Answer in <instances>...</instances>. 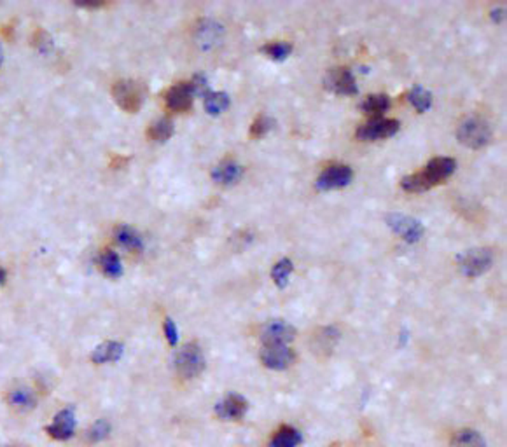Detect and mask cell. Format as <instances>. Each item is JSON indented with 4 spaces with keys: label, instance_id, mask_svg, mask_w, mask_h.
Here are the masks:
<instances>
[{
    "label": "cell",
    "instance_id": "17",
    "mask_svg": "<svg viewBox=\"0 0 507 447\" xmlns=\"http://www.w3.org/2000/svg\"><path fill=\"white\" fill-rule=\"evenodd\" d=\"M243 177V168L234 159H224L215 164L212 170V179L215 183L223 187H231L238 183Z\"/></svg>",
    "mask_w": 507,
    "mask_h": 447
},
{
    "label": "cell",
    "instance_id": "7",
    "mask_svg": "<svg viewBox=\"0 0 507 447\" xmlns=\"http://www.w3.org/2000/svg\"><path fill=\"white\" fill-rule=\"evenodd\" d=\"M401 128V123L397 119H383V117H376V119H369L367 123L360 125L355 131L359 140L375 142L383 140V138H391Z\"/></svg>",
    "mask_w": 507,
    "mask_h": 447
},
{
    "label": "cell",
    "instance_id": "30",
    "mask_svg": "<svg viewBox=\"0 0 507 447\" xmlns=\"http://www.w3.org/2000/svg\"><path fill=\"white\" fill-rule=\"evenodd\" d=\"M273 126H275L273 117L258 116V117H256V121L250 125L249 133H250V136H252V138H262L266 133H269L271 129H273Z\"/></svg>",
    "mask_w": 507,
    "mask_h": 447
},
{
    "label": "cell",
    "instance_id": "9",
    "mask_svg": "<svg viewBox=\"0 0 507 447\" xmlns=\"http://www.w3.org/2000/svg\"><path fill=\"white\" fill-rule=\"evenodd\" d=\"M259 339L264 346L269 344H289L296 339V329L284 320H271L264 323L259 331Z\"/></svg>",
    "mask_w": 507,
    "mask_h": 447
},
{
    "label": "cell",
    "instance_id": "37",
    "mask_svg": "<svg viewBox=\"0 0 507 447\" xmlns=\"http://www.w3.org/2000/svg\"><path fill=\"white\" fill-rule=\"evenodd\" d=\"M0 63H2V47H0Z\"/></svg>",
    "mask_w": 507,
    "mask_h": 447
},
{
    "label": "cell",
    "instance_id": "20",
    "mask_svg": "<svg viewBox=\"0 0 507 447\" xmlns=\"http://www.w3.org/2000/svg\"><path fill=\"white\" fill-rule=\"evenodd\" d=\"M116 242L123 246V248L129 250L133 253H140L144 250V238L138 234L137 229H133L129 226H119L114 233Z\"/></svg>",
    "mask_w": 507,
    "mask_h": 447
},
{
    "label": "cell",
    "instance_id": "12",
    "mask_svg": "<svg viewBox=\"0 0 507 447\" xmlns=\"http://www.w3.org/2000/svg\"><path fill=\"white\" fill-rule=\"evenodd\" d=\"M249 412V402L238 393H227L223 400L215 404V414L224 421H242Z\"/></svg>",
    "mask_w": 507,
    "mask_h": 447
},
{
    "label": "cell",
    "instance_id": "11",
    "mask_svg": "<svg viewBox=\"0 0 507 447\" xmlns=\"http://www.w3.org/2000/svg\"><path fill=\"white\" fill-rule=\"evenodd\" d=\"M294 360L296 353L287 344H269L261 350V362L266 369L285 370L293 366Z\"/></svg>",
    "mask_w": 507,
    "mask_h": 447
},
{
    "label": "cell",
    "instance_id": "6",
    "mask_svg": "<svg viewBox=\"0 0 507 447\" xmlns=\"http://www.w3.org/2000/svg\"><path fill=\"white\" fill-rule=\"evenodd\" d=\"M386 226L408 243H418L423 238V233H425V227L420 220L404 214L386 215Z\"/></svg>",
    "mask_w": 507,
    "mask_h": 447
},
{
    "label": "cell",
    "instance_id": "1",
    "mask_svg": "<svg viewBox=\"0 0 507 447\" xmlns=\"http://www.w3.org/2000/svg\"><path fill=\"white\" fill-rule=\"evenodd\" d=\"M455 170L456 161L453 157H434L423 171L404 177L401 180V187L408 192H425L449 179Z\"/></svg>",
    "mask_w": 507,
    "mask_h": 447
},
{
    "label": "cell",
    "instance_id": "27",
    "mask_svg": "<svg viewBox=\"0 0 507 447\" xmlns=\"http://www.w3.org/2000/svg\"><path fill=\"white\" fill-rule=\"evenodd\" d=\"M293 49V44L287 42V40H273V42L264 44L261 47V53L268 58L275 60V62H284L285 58H289Z\"/></svg>",
    "mask_w": 507,
    "mask_h": 447
},
{
    "label": "cell",
    "instance_id": "32",
    "mask_svg": "<svg viewBox=\"0 0 507 447\" xmlns=\"http://www.w3.org/2000/svg\"><path fill=\"white\" fill-rule=\"evenodd\" d=\"M32 40H34V46H36L40 53H49V51L53 49V39H51L49 34H47L46 30H42V28H39V30L34 34V39Z\"/></svg>",
    "mask_w": 507,
    "mask_h": 447
},
{
    "label": "cell",
    "instance_id": "13",
    "mask_svg": "<svg viewBox=\"0 0 507 447\" xmlns=\"http://www.w3.org/2000/svg\"><path fill=\"white\" fill-rule=\"evenodd\" d=\"M340 329H336L332 325H325V327H319L312 335V351L317 355L319 358H327L331 357L334 348L338 346V342H340Z\"/></svg>",
    "mask_w": 507,
    "mask_h": 447
},
{
    "label": "cell",
    "instance_id": "33",
    "mask_svg": "<svg viewBox=\"0 0 507 447\" xmlns=\"http://www.w3.org/2000/svg\"><path fill=\"white\" fill-rule=\"evenodd\" d=\"M163 331L168 344H170V346H177V342H179V331H177V325L172 318H164Z\"/></svg>",
    "mask_w": 507,
    "mask_h": 447
},
{
    "label": "cell",
    "instance_id": "16",
    "mask_svg": "<svg viewBox=\"0 0 507 447\" xmlns=\"http://www.w3.org/2000/svg\"><path fill=\"white\" fill-rule=\"evenodd\" d=\"M49 437L56 440H69L75 432V416L72 409H63L53 418V423L46 426Z\"/></svg>",
    "mask_w": 507,
    "mask_h": 447
},
{
    "label": "cell",
    "instance_id": "29",
    "mask_svg": "<svg viewBox=\"0 0 507 447\" xmlns=\"http://www.w3.org/2000/svg\"><path fill=\"white\" fill-rule=\"evenodd\" d=\"M293 271H294V264L290 259H287V257H284V259L275 262L273 269H271V278H273L275 285H277L278 288L287 287V285H289V278H290V274H293Z\"/></svg>",
    "mask_w": 507,
    "mask_h": 447
},
{
    "label": "cell",
    "instance_id": "8",
    "mask_svg": "<svg viewBox=\"0 0 507 447\" xmlns=\"http://www.w3.org/2000/svg\"><path fill=\"white\" fill-rule=\"evenodd\" d=\"M354 179V170L347 164H332L325 168L317 179V189L320 191H336V189H343L350 186Z\"/></svg>",
    "mask_w": 507,
    "mask_h": 447
},
{
    "label": "cell",
    "instance_id": "18",
    "mask_svg": "<svg viewBox=\"0 0 507 447\" xmlns=\"http://www.w3.org/2000/svg\"><path fill=\"white\" fill-rule=\"evenodd\" d=\"M5 400H8V404L11 405V407H14L16 411L21 412L32 411V409L37 405L36 393L32 392L30 388H27V386H16V388H12L11 392L8 393Z\"/></svg>",
    "mask_w": 507,
    "mask_h": 447
},
{
    "label": "cell",
    "instance_id": "22",
    "mask_svg": "<svg viewBox=\"0 0 507 447\" xmlns=\"http://www.w3.org/2000/svg\"><path fill=\"white\" fill-rule=\"evenodd\" d=\"M301 442H303V435L297 428L290 424H282L269 439L268 447H297Z\"/></svg>",
    "mask_w": 507,
    "mask_h": 447
},
{
    "label": "cell",
    "instance_id": "15",
    "mask_svg": "<svg viewBox=\"0 0 507 447\" xmlns=\"http://www.w3.org/2000/svg\"><path fill=\"white\" fill-rule=\"evenodd\" d=\"M195 93L189 82H179L172 86L166 93V107L172 112H186L193 107Z\"/></svg>",
    "mask_w": 507,
    "mask_h": 447
},
{
    "label": "cell",
    "instance_id": "5",
    "mask_svg": "<svg viewBox=\"0 0 507 447\" xmlns=\"http://www.w3.org/2000/svg\"><path fill=\"white\" fill-rule=\"evenodd\" d=\"M112 97L116 103L121 107L125 112L135 114L144 103L145 88L142 82L132 81V79H121L114 82Z\"/></svg>",
    "mask_w": 507,
    "mask_h": 447
},
{
    "label": "cell",
    "instance_id": "10",
    "mask_svg": "<svg viewBox=\"0 0 507 447\" xmlns=\"http://www.w3.org/2000/svg\"><path fill=\"white\" fill-rule=\"evenodd\" d=\"M325 88L332 93L345 94V97L359 93V86L355 81L354 72L347 66H338V68L329 71V74L325 75Z\"/></svg>",
    "mask_w": 507,
    "mask_h": 447
},
{
    "label": "cell",
    "instance_id": "25",
    "mask_svg": "<svg viewBox=\"0 0 507 447\" xmlns=\"http://www.w3.org/2000/svg\"><path fill=\"white\" fill-rule=\"evenodd\" d=\"M203 101H205V110L210 116H221L224 110H227V107L231 103L227 93H223V91H208L203 97Z\"/></svg>",
    "mask_w": 507,
    "mask_h": 447
},
{
    "label": "cell",
    "instance_id": "26",
    "mask_svg": "<svg viewBox=\"0 0 507 447\" xmlns=\"http://www.w3.org/2000/svg\"><path fill=\"white\" fill-rule=\"evenodd\" d=\"M452 447H486V440L476 430L464 428L452 439Z\"/></svg>",
    "mask_w": 507,
    "mask_h": 447
},
{
    "label": "cell",
    "instance_id": "34",
    "mask_svg": "<svg viewBox=\"0 0 507 447\" xmlns=\"http://www.w3.org/2000/svg\"><path fill=\"white\" fill-rule=\"evenodd\" d=\"M189 84H191L193 93H195V94H201V97H205V94L210 91V86H208L207 77H205L203 74L195 75V77H193V81L189 82Z\"/></svg>",
    "mask_w": 507,
    "mask_h": 447
},
{
    "label": "cell",
    "instance_id": "3",
    "mask_svg": "<svg viewBox=\"0 0 507 447\" xmlns=\"http://www.w3.org/2000/svg\"><path fill=\"white\" fill-rule=\"evenodd\" d=\"M456 138L469 149H481L492 140V128L483 117L471 116L460 123L456 129Z\"/></svg>",
    "mask_w": 507,
    "mask_h": 447
},
{
    "label": "cell",
    "instance_id": "2",
    "mask_svg": "<svg viewBox=\"0 0 507 447\" xmlns=\"http://www.w3.org/2000/svg\"><path fill=\"white\" fill-rule=\"evenodd\" d=\"M205 355L198 342H186L175 355V369L182 379H195L205 370Z\"/></svg>",
    "mask_w": 507,
    "mask_h": 447
},
{
    "label": "cell",
    "instance_id": "31",
    "mask_svg": "<svg viewBox=\"0 0 507 447\" xmlns=\"http://www.w3.org/2000/svg\"><path fill=\"white\" fill-rule=\"evenodd\" d=\"M109 433H110L109 421H107V420H98L97 423H95L93 426H91L90 430H88L86 439H88V442L97 444V442H101V440H106L107 437H109Z\"/></svg>",
    "mask_w": 507,
    "mask_h": 447
},
{
    "label": "cell",
    "instance_id": "24",
    "mask_svg": "<svg viewBox=\"0 0 507 447\" xmlns=\"http://www.w3.org/2000/svg\"><path fill=\"white\" fill-rule=\"evenodd\" d=\"M173 131H175V126H173L172 119L161 117V119L154 121L147 128V138L152 142H160V144H163V142L172 138Z\"/></svg>",
    "mask_w": 507,
    "mask_h": 447
},
{
    "label": "cell",
    "instance_id": "4",
    "mask_svg": "<svg viewBox=\"0 0 507 447\" xmlns=\"http://www.w3.org/2000/svg\"><path fill=\"white\" fill-rule=\"evenodd\" d=\"M456 264H458V271L464 274L465 278H478L490 271L493 266V253L490 248H471L456 255Z\"/></svg>",
    "mask_w": 507,
    "mask_h": 447
},
{
    "label": "cell",
    "instance_id": "14",
    "mask_svg": "<svg viewBox=\"0 0 507 447\" xmlns=\"http://www.w3.org/2000/svg\"><path fill=\"white\" fill-rule=\"evenodd\" d=\"M224 27L214 20H201L195 30V40L203 51H212L223 42Z\"/></svg>",
    "mask_w": 507,
    "mask_h": 447
},
{
    "label": "cell",
    "instance_id": "23",
    "mask_svg": "<svg viewBox=\"0 0 507 447\" xmlns=\"http://www.w3.org/2000/svg\"><path fill=\"white\" fill-rule=\"evenodd\" d=\"M100 268L101 272H103L106 277L112 278V280L121 278L123 272H125L121 259H119V255H117L116 252H112V250H103V252H101Z\"/></svg>",
    "mask_w": 507,
    "mask_h": 447
},
{
    "label": "cell",
    "instance_id": "35",
    "mask_svg": "<svg viewBox=\"0 0 507 447\" xmlns=\"http://www.w3.org/2000/svg\"><path fill=\"white\" fill-rule=\"evenodd\" d=\"M490 18H492L493 21H497V23H500V21H502L504 18H506V9H504V8H495L492 12H490Z\"/></svg>",
    "mask_w": 507,
    "mask_h": 447
},
{
    "label": "cell",
    "instance_id": "36",
    "mask_svg": "<svg viewBox=\"0 0 507 447\" xmlns=\"http://www.w3.org/2000/svg\"><path fill=\"white\" fill-rule=\"evenodd\" d=\"M5 278H8V274H5L4 269L0 268V285H4L5 283Z\"/></svg>",
    "mask_w": 507,
    "mask_h": 447
},
{
    "label": "cell",
    "instance_id": "19",
    "mask_svg": "<svg viewBox=\"0 0 507 447\" xmlns=\"http://www.w3.org/2000/svg\"><path fill=\"white\" fill-rule=\"evenodd\" d=\"M359 109L362 110L366 116H369L371 119H376V117H382L386 110L391 109V98L385 93L367 94V97L360 101Z\"/></svg>",
    "mask_w": 507,
    "mask_h": 447
},
{
    "label": "cell",
    "instance_id": "28",
    "mask_svg": "<svg viewBox=\"0 0 507 447\" xmlns=\"http://www.w3.org/2000/svg\"><path fill=\"white\" fill-rule=\"evenodd\" d=\"M408 100L417 109V112L420 114L427 112L432 107V93L429 90H425L423 86H415L413 90L408 93Z\"/></svg>",
    "mask_w": 507,
    "mask_h": 447
},
{
    "label": "cell",
    "instance_id": "21",
    "mask_svg": "<svg viewBox=\"0 0 507 447\" xmlns=\"http://www.w3.org/2000/svg\"><path fill=\"white\" fill-rule=\"evenodd\" d=\"M123 353H125V346L121 342L107 341L95 348L93 353H91V360H93V363L117 362L123 357Z\"/></svg>",
    "mask_w": 507,
    "mask_h": 447
}]
</instances>
